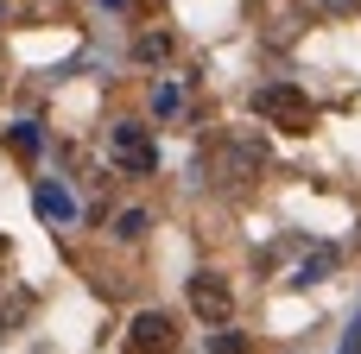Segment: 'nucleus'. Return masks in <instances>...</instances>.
Returning <instances> with one entry per match:
<instances>
[{
	"label": "nucleus",
	"instance_id": "4468645a",
	"mask_svg": "<svg viewBox=\"0 0 361 354\" xmlns=\"http://www.w3.org/2000/svg\"><path fill=\"white\" fill-rule=\"evenodd\" d=\"M0 247H6V241H0Z\"/></svg>",
	"mask_w": 361,
	"mask_h": 354
},
{
	"label": "nucleus",
	"instance_id": "f257e3e1",
	"mask_svg": "<svg viewBox=\"0 0 361 354\" xmlns=\"http://www.w3.org/2000/svg\"><path fill=\"white\" fill-rule=\"evenodd\" d=\"M254 114H260V120H273L279 133H311V127H317V108H311V101H305V89H292V82L260 89V95H254Z\"/></svg>",
	"mask_w": 361,
	"mask_h": 354
},
{
	"label": "nucleus",
	"instance_id": "0eeeda50",
	"mask_svg": "<svg viewBox=\"0 0 361 354\" xmlns=\"http://www.w3.org/2000/svg\"><path fill=\"white\" fill-rule=\"evenodd\" d=\"M6 139H13V152H19V158H38V127H32V120H19Z\"/></svg>",
	"mask_w": 361,
	"mask_h": 354
},
{
	"label": "nucleus",
	"instance_id": "f03ea898",
	"mask_svg": "<svg viewBox=\"0 0 361 354\" xmlns=\"http://www.w3.org/2000/svg\"><path fill=\"white\" fill-rule=\"evenodd\" d=\"M108 152H114V165H121V171H133V177H146V171L159 165V146H152V133H146V127H114Z\"/></svg>",
	"mask_w": 361,
	"mask_h": 354
},
{
	"label": "nucleus",
	"instance_id": "423d86ee",
	"mask_svg": "<svg viewBox=\"0 0 361 354\" xmlns=\"http://www.w3.org/2000/svg\"><path fill=\"white\" fill-rule=\"evenodd\" d=\"M133 57H140V63H159V57H171V38H165V32H146V38L133 44Z\"/></svg>",
	"mask_w": 361,
	"mask_h": 354
},
{
	"label": "nucleus",
	"instance_id": "20e7f679",
	"mask_svg": "<svg viewBox=\"0 0 361 354\" xmlns=\"http://www.w3.org/2000/svg\"><path fill=\"white\" fill-rule=\"evenodd\" d=\"M171 348H178V323H171V317H159V310L133 317V329H127V354H171Z\"/></svg>",
	"mask_w": 361,
	"mask_h": 354
},
{
	"label": "nucleus",
	"instance_id": "ddd939ff",
	"mask_svg": "<svg viewBox=\"0 0 361 354\" xmlns=\"http://www.w3.org/2000/svg\"><path fill=\"white\" fill-rule=\"evenodd\" d=\"M102 6H121V0H102Z\"/></svg>",
	"mask_w": 361,
	"mask_h": 354
},
{
	"label": "nucleus",
	"instance_id": "9b49d317",
	"mask_svg": "<svg viewBox=\"0 0 361 354\" xmlns=\"http://www.w3.org/2000/svg\"><path fill=\"white\" fill-rule=\"evenodd\" d=\"M209 354H247V336H228L222 329V336H209Z\"/></svg>",
	"mask_w": 361,
	"mask_h": 354
},
{
	"label": "nucleus",
	"instance_id": "6e6552de",
	"mask_svg": "<svg viewBox=\"0 0 361 354\" xmlns=\"http://www.w3.org/2000/svg\"><path fill=\"white\" fill-rule=\"evenodd\" d=\"M247 171H260V146H235L228 152V177H247Z\"/></svg>",
	"mask_w": 361,
	"mask_h": 354
},
{
	"label": "nucleus",
	"instance_id": "7ed1b4c3",
	"mask_svg": "<svg viewBox=\"0 0 361 354\" xmlns=\"http://www.w3.org/2000/svg\"><path fill=\"white\" fill-rule=\"evenodd\" d=\"M190 310H197L209 329H222V323L235 317V291H228L216 272H197V279H190Z\"/></svg>",
	"mask_w": 361,
	"mask_h": 354
},
{
	"label": "nucleus",
	"instance_id": "1a4fd4ad",
	"mask_svg": "<svg viewBox=\"0 0 361 354\" xmlns=\"http://www.w3.org/2000/svg\"><path fill=\"white\" fill-rule=\"evenodd\" d=\"M330 266H336V253H330V247H317V253L305 260V272H298V285H317V279H324Z\"/></svg>",
	"mask_w": 361,
	"mask_h": 354
},
{
	"label": "nucleus",
	"instance_id": "f8f14e48",
	"mask_svg": "<svg viewBox=\"0 0 361 354\" xmlns=\"http://www.w3.org/2000/svg\"><path fill=\"white\" fill-rule=\"evenodd\" d=\"M343 354H361V317H355V329H349V342H343Z\"/></svg>",
	"mask_w": 361,
	"mask_h": 354
},
{
	"label": "nucleus",
	"instance_id": "9d476101",
	"mask_svg": "<svg viewBox=\"0 0 361 354\" xmlns=\"http://www.w3.org/2000/svg\"><path fill=\"white\" fill-rule=\"evenodd\" d=\"M114 234H121V241H140V234H146V215H140V209H127V215L114 222Z\"/></svg>",
	"mask_w": 361,
	"mask_h": 354
},
{
	"label": "nucleus",
	"instance_id": "39448f33",
	"mask_svg": "<svg viewBox=\"0 0 361 354\" xmlns=\"http://www.w3.org/2000/svg\"><path fill=\"white\" fill-rule=\"evenodd\" d=\"M32 209H38L44 222H70V215H76V203H70L63 184H38V190H32Z\"/></svg>",
	"mask_w": 361,
	"mask_h": 354
}]
</instances>
